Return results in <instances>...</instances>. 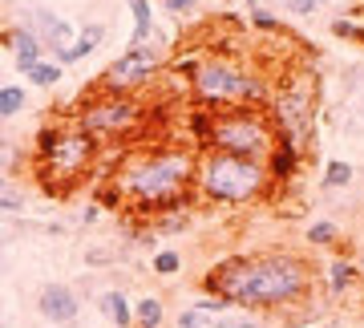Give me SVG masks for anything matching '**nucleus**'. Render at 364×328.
I'll list each match as a JSON object with an SVG mask.
<instances>
[{
    "mask_svg": "<svg viewBox=\"0 0 364 328\" xmlns=\"http://www.w3.org/2000/svg\"><path fill=\"white\" fill-rule=\"evenodd\" d=\"M97 219H102V207H97V203H90V207L81 211V223H85V227L97 223Z\"/></svg>",
    "mask_w": 364,
    "mask_h": 328,
    "instance_id": "nucleus-32",
    "label": "nucleus"
},
{
    "mask_svg": "<svg viewBox=\"0 0 364 328\" xmlns=\"http://www.w3.org/2000/svg\"><path fill=\"white\" fill-rule=\"evenodd\" d=\"M126 9H130V21H134V33H130V49L138 45H150L154 37V0H126Z\"/></svg>",
    "mask_w": 364,
    "mask_h": 328,
    "instance_id": "nucleus-18",
    "label": "nucleus"
},
{
    "mask_svg": "<svg viewBox=\"0 0 364 328\" xmlns=\"http://www.w3.org/2000/svg\"><path fill=\"white\" fill-rule=\"evenodd\" d=\"M37 312L49 320V324L57 328H69L77 324L81 316V296L73 284H61V280H53V284H45V288L37 292Z\"/></svg>",
    "mask_w": 364,
    "mask_h": 328,
    "instance_id": "nucleus-11",
    "label": "nucleus"
},
{
    "mask_svg": "<svg viewBox=\"0 0 364 328\" xmlns=\"http://www.w3.org/2000/svg\"><path fill=\"white\" fill-rule=\"evenodd\" d=\"M352 263H356V276H360V284H364V243L352 251Z\"/></svg>",
    "mask_w": 364,
    "mask_h": 328,
    "instance_id": "nucleus-33",
    "label": "nucleus"
},
{
    "mask_svg": "<svg viewBox=\"0 0 364 328\" xmlns=\"http://www.w3.org/2000/svg\"><path fill=\"white\" fill-rule=\"evenodd\" d=\"M259 328H275V324H267V320H263V324H259Z\"/></svg>",
    "mask_w": 364,
    "mask_h": 328,
    "instance_id": "nucleus-36",
    "label": "nucleus"
},
{
    "mask_svg": "<svg viewBox=\"0 0 364 328\" xmlns=\"http://www.w3.org/2000/svg\"><path fill=\"white\" fill-rule=\"evenodd\" d=\"M0 45L13 53V61H16V69H21V73H25L28 65H37L41 57H45V45H41V37L28 25L4 28V33H0Z\"/></svg>",
    "mask_w": 364,
    "mask_h": 328,
    "instance_id": "nucleus-12",
    "label": "nucleus"
},
{
    "mask_svg": "<svg viewBox=\"0 0 364 328\" xmlns=\"http://www.w3.org/2000/svg\"><path fill=\"white\" fill-rule=\"evenodd\" d=\"M21 25H28L33 33L41 37V45H45V53H53V57H61V53L77 41V28L69 25L61 13H53V9H45V4H33V13L21 21Z\"/></svg>",
    "mask_w": 364,
    "mask_h": 328,
    "instance_id": "nucleus-10",
    "label": "nucleus"
},
{
    "mask_svg": "<svg viewBox=\"0 0 364 328\" xmlns=\"http://www.w3.org/2000/svg\"><path fill=\"white\" fill-rule=\"evenodd\" d=\"M61 78H65V69L57 65L53 57H41L37 65H28V69H25V81L33 85V90H53V85H57Z\"/></svg>",
    "mask_w": 364,
    "mask_h": 328,
    "instance_id": "nucleus-20",
    "label": "nucleus"
},
{
    "mask_svg": "<svg viewBox=\"0 0 364 328\" xmlns=\"http://www.w3.org/2000/svg\"><path fill=\"white\" fill-rule=\"evenodd\" d=\"M33 4H37V0H33Z\"/></svg>",
    "mask_w": 364,
    "mask_h": 328,
    "instance_id": "nucleus-37",
    "label": "nucleus"
},
{
    "mask_svg": "<svg viewBox=\"0 0 364 328\" xmlns=\"http://www.w3.org/2000/svg\"><path fill=\"white\" fill-rule=\"evenodd\" d=\"M267 118H272L275 142H284L296 154L312 158V150H316V90H312V81L287 78L284 85H275L272 102H267Z\"/></svg>",
    "mask_w": 364,
    "mask_h": 328,
    "instance_id": "nucleus-6",
    "label": "nucleus"
},
{
    "mask_svg": "<svg viewBox=\"0 0 364 328\" xmlns=\"http://www.w3.org/2000/svg\"><path fill=\"white\" fill-rule=\"evenodd\" d=\"M73 122L81 130L97 138V142H114V138H130L142 130L146 122V102L138 93H109L93 85L77 105H73Z\"/></svg>",
    "mask_w": 364,
    "mask_h": 328,
    "instance_id": "nucleus-7",
    "label": "nucleus"
},
{
    "mask_svg": "<svg viewBox=\"0 0 364 328\" xmlns=\"http://www.w3.org/2000/svg\"><path fill=\"white\" fill-rule=\"evenodd\" d=\"M25 186L21 179H9V174H0V215L9 219V215H25Z\"/></svg>",
    "mask_w": 364,
    "mask_h": 328,
    "instance_id": "nucleus-19",
    "label": "nucleus"
},
{
    "mask_svg": "<svg viewBox=\"0 0 364 328\" xmlns=\"http://www.w3.org/2000/svg\"><path fill=\"white\" fill-rule=\"evenodd\" d=\"M158 69H162V53L154 45H138V49H126L114 65L97 78V90L109 93H138L142 97L146 85H154Z\"/></svg>",
    "mask_w": 364,
    "mask_h": 328,
    "instance_id": "nucleus-9",
    "label": "nucleus"
},
{
    "mask_svg": "<svg viewBox=\"0 0 364 328\" xmlns=\"http://www.w3.org/2000/svg\"><path fill=\"white\" fill-rule=\"evenodd\" d=\"M304 162H308V158L296 154V150H291V146H284V142H275L272 150H267V158H263V166H267V174H272L275 191H279V186H287V183H296L299 171H304Z\"/></svg>",
    "mask_w": 364,
    "mask_h": 328,
    "instance_id": "nucleus-14",
    "label": "nucleus"
},
{
    "mask_svg": "<svg viewBox=\"0 0 364 328\" xmlns=\"http://www.w3.org/2000/svg\"><path fill=\"white\" fill-rule=\"evenodd\" d=\"M272 81L259 69L243 65L235 57H203L198 69L191 73V105H203L210 114L219 110H235V105H251V110H267L272 102Z\"/></svg>",
    "mask_w": 364,
    "mask_h": 328,
    "instance_id": "nucleus-5",
    "label": "nucleus"
},
{
    "mask_svg": "<svg viewBox=\"0 0 364 328\" xmlns=\"http://www.w3.org/2000/svg\"><path fill=\"white\" fill-rule=\"evenodd\" d=\"M324 4H328V0H287L284 9H287L291 16H312V13H320Z\"/></svg>",
    "mask_w": 364,
    "mask_h": 328,
    "instance_id": "nucleus-29",
    "label": "nucleus"
},
{
    "mask_svg": "<svg viewBox=\"0 0 364 328\" xmlns=\"http://www.w3.org/2000/svg\"><path fill=\"white\" fill-rule=\"evenodd\" d=\"M28 162H33V158H28V146L9 130V122H0V174L21 179V171H25Z\"/></svg>",
    "mask_w": 364,
    "mask_h": 328,
    "instance_id": "nucleus-15",
    "label": "nucleus"
},
{
    "mask_svg": "<svg viewBox=\"0 0 364 328\" xmlns=\"http://www.w3.org/2000/svg\"><path fill=\"white\" fill-rule=\"evenodd\" d=\"M198 292L219 296L243 312L279 320L320 292V268L304 260L299 251H247V255H227L210 263L198 280Z\"/></svg>",
    "mask_w": 364,
    "mask_h": 328,
    "instance_id": "nucleus-1",
    "label": "nucleus"
},
{
    "mask_svg": "<svg viewBox=\"0 0 364 328\" xmlns=\"http://www.w3.org/2000/svg\"><path fill=\"white\" fill-rule=\"evenodd\" d=\"M352 179H356V166H352V162H344V158H328L324 162V186L328 191H344Z\"/></svg>",
    "mask_w": 364,
    "mask_h": 328,
    "instance_id": "nucleus-24",
    "label": "nucleus"
},
{
    "mask_svg": "<svg viewBox=\"0 0 364 328\" xmlns=\"http://www.w3.org/2000/svg\"><path fill=\"white\" fill-rule=\"evenodd\" d=\"M267 195H275V186L259 158L198 150L195 199H203L207 207H251V203H259Z\"/></svg>",
    "mask_w": 364,
    "mask_h": 328,
    "instance_id": "nucleus-4",
    "label": "nucleus"
},
{
    "mask_svg": "<svg viewBox=\"0 0 364 328\" xmlns=\"http://www.w3.org/2000/svg\"><path fill=\"white\" fill-rule=\"evenodd\" d=\"M166 324V304L158 296H142L134 304V328H162Z\"/></svg>",
    "mask_w": 364,
    "mask_h": 328,
    "instance_id": "nucleus-21",
    "label": "nucleus"
},
{
    "mask_svg": "<svg viewBox=\"0 0 364 328\" xmlns=\"http://www.w3.org/2000/svg\"><path fill=\"white\" fill-rule=\"evenodd\" d=\"M332 33L336 37H344V41H356V45H364V25H356V21H332Z\"/></svg>",
    "mask_w": 364,
    "mask_h": 328,
    "instance_id": "nucleus-28",
    "label": "nucleus"
},
{
    "mask_svg": "<svg viewBox=\"0 0 364 328\" xmlns=\"http://www.w3.org/2000/svg\"><path fill=\"white\" fill-rule=\"evenodd\" d=\"M150 272H154V276H162V280H174L182 272V255L174 248H158L154 260H150Z\"/></svg>",
    "mask_w": 364,
    "mask_h": 328,
    "instance_id": "nucleus-25",
    "label": "nucleus"
},
{
    "mask_svg": "<svg viewBox=\"0 0 364 328\" xmlns=\"http://www.w3.org/2000/svg\"><path fill=\"white\" fill-rule=\"evenodd\" d=\"M166 13H191V9H198V0H158Z\"/></svg>",
    "mask_w": 364,
    "mask_h": 328,
    "instance_id": "nucleus-31",
    "label": "nucleus"
},
{
    "mask_svg": "<svg viewBox=\"0 0 364 328\" xmlns=\"http://www.w3.org/2000/svg\"><path fill=\"white\" fill-rule=\"evenodd\" d=\"M304 239H308L312 248H328V251H336V248H340V227L332 223V219H316V223H308Z\"/></svg>",
    "mask_w": 364,
    "mask_h": 328,
    "instance_id": "nucleus-22",
    "label": "nucleus"
},
{
    "mask_svg": "<svg viewBox=\"0 0 364 328\" xmlns=\"http://www.w3.org/2000/svg\"><path fill=\"white\" fill-rule=\"evenodd\" d=\"M25 105H28L25 85H0V122H13Z\"/></svg>",
    "mask_w": 364,
    "mask_h": 328,
    "instance_id": "nucleus-23",
    "label": "nucleus"
},
{
    "mask_svg": "<svg viewBox=\"0 0 364 328\" xmlns=\"http://www.w3.org/2000/svg\"><path fill=\"white\" fill-rule=\"evenodd\" d=\"M178 328H207V324H203V316H198L195 308H182V312H178Z\"/></svg>",
    "mask_w": 364,
    "mask_h": 328,
    "instance_id": "nucleus-30",
    "label": "nucleus"
},
{
    "mask_svg": "<svg viewBox=\"0 0 364 328\" xmlns=\"http://www.w3.org/2000/svg\"><path fill=\"white\" fill-rule=\"evenodd\" d=\"M28 158L37 166V179L53 195H69L77 179L93 171V162L102 158V142L90 138L73 118H49L41 122L28 146Z\"/></svg>",
    "mask_w": 364,
    "mask_h": 328,
    "instance_id": "nucleus-3",
    "label": "nucleus"
},
{
    "mask_svg": "<svg viewBox=\"0 0 364 328\" xmlns=\"http://www.w3.org/2000/svg\"><path fill=\"white\" fill-rule=\"evenodd\" d=\"M97 312H102L114 328H134V304L122 288L102 292V296H97Z\"/></svg>",
    "mask_w": 364,
    "mask_h": 328,
    "instance_id": "nucleus-16",
    "label": "nucleus"
},
{
    "mask_svg": "<svg viewBox=\"0 0 364 328\" xmlns=\"http://www.w3.org/2000/svg\"><path fill=\"white\" fill-rule=\"evenodd\" d=\"M247 16H251V25L259 28V33H284V21H279L272 9H263L259 0H251L247 4Z\"/></svg>",
    "mask_w": 364,
    "mask_h": 328,
    "instance_id": "nucleus-27",
    "label": "nucleus"
},
{
    "mask_svg": "<svg viewBox=\"0 0 364 328\" xmlns=\"http://www.w3.org/2000/svg\"><path fill=\"white\" fill-rule=\"evenodd\" d=\"M195 166L198 150L195 146H142L117 162L114 171V191L122 207L138 215H166V211H191L195 203Z\"/></svg>",
    "mask_w": 364,
    "mask_h": 328,
    "instance_id": "nucleus-2",
    "label": "nucleus"
},
{
    "mask_svg": "<svg viewBox=\"0 0 364 328\" xmlns=\"http://www.w3.org/2000/svg\"><path fill=\"white\" fill-rule=\"evenodd\" d=\"M102 41H105V25H85V28H77V41H73V45H69L61 57H53V61H57L61 69H65V65H77V61H85V57H90L97 45H102Z\"/></svg>",
    "mask_w": 364,
    "mask_h": 328,
    "instance_id": "nucleus-17",
    "label": "nucleus"
},
{
    "mask_svg": "<svg viewBox=\"0 0 364 328\" xmlns=\"http://www.w3.org/2000/svg\"><path fill=\"white\" fill-rule=\"evenodd\" d=\"M312 328H336V320H320V324H312Z\"/></svg>",
    "mask_w": 364,
    "mask_h": 328,
    "instance_id": "nucleus-34",
    "label": "nucleus"
},
{
    "mask_svg": "<svg viewBox=\"0 0 364 328\" xmlns=\"http://www.w3.org/2000/svg\"><path fill=\"white\" fill-rule=\"evenodd\" d=\"M275 146V130L267 110H251V105H235V110H219L210 118V142L207 150H223V154L239 158H267Z\"/></svg>",
    "mask_w": 364,
    "mask_h": 328,
    "instance_id": "nucleus-8",
    "label": "nucleus"
},
{
    "mask_svg": "<svg viewBox=\"0 0 364 328\" xmlns=\"http://www.w3.org/2000/svg\"><path fill=\"white\" fill-rule=\"evenodd\" d=\"M210 110H203V105H191V138H195V150H207L210 142Z\"/></svg>",
    "mask_w": 364,
    "mask_h": 328,
    "instance_id": "nucleus-26",
    "label": "nucleus"
},
{
    "mask_svg": "<svg viewBox=\"0 0 364 328\" xmlns=\"http://www.w3.org/2000/svg\"><path fill=\"white\" fill-rule=\"evenodd\" d=\"M0 236H4V215H0Z\"/></svg>",
    "mask_w": 364,
    "mask_h": 328,
    "instance_id": "nucleus-35",
    "label": "nucleus"
},
{
    "mask_svg": "<svg viewBox=\"0 0 364 328\" xmlns=\"http://www.w3.org/2000/svg\"><path fill=\"white\" fill-rule=\"evenodd\" d=\"M320 284H324V292L332 296V300L348 296L352 288H360L356 263H352V255H344V248H340V255H332V260L324 263V272H320Z\"/></svg>",
    "mask_w": 364,
    "mask_h": 328,
    "instance_id": "nucleus-13",
    "label": "nucleus"
}]
</instances>
